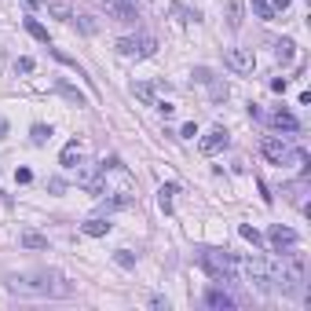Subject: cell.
I'll return each mask as SVG.
<instances>
[{
	"label": "cell",
	"mask_w": 311,
	"mask_h": 311,
	"mask_svg": "<svg viewBox=\"0 0 311 311\" xmlns=\"http://www.w3.org/2000/svg\"><path fill=\"white\" fill-rule=\"evenodd\" d=\"M81 231L88 238H103V235H110V224H106V216H92V220L81 224Z\"/></svg>",
	"instance_id": "12"
},
{
	"label": "cell",
	"mask_w": 311,
	"mask_h": 311,
	"mask_svg": "<svg viewBox=\"0 0 311 311\" xmlns=\"http://www.w3.org/2000/svg\"><path fill=\"white\" fill-rule=\"evenodd\" d=\"M227 15H231V19H227L231 29H238L242 26V4H238V0H231V4H227Z\"/></svg>",
	"instance_id": "22"
},
{
	"label": "cell",
	"mask_w": 311,
	"mask_h": 311,
	"mask_svg": "<svg viewBox=\"0 0 311 311\" xmlns=\"http://www.w3.org/2000/svg\"><path fill=\"white\" fill-rule=\"evenodd\" d=\"M48 139H52V128H48V124H33V143H37V147H44Z\"/></svg>",
	"instance_id": "25"
},
{
	"label": "cell",
	"mask_w": 311,
	"mask_h": 311,
	"mask_svg": "<svg viewBox=\"0 0 311 311\" xmlns=\"http://www.w3.org/2000/svg\"><path fill=\"white\" fill-rule=\"evenodd\" d=\"M15 180H19V183H29V180H33V172H29V168H19V172H15Z\"/></svg>",
	"instance_id": "31"
},
{
	"label": "cell",
	"mask_w": 311,
	"mask_h": 311,
	"mask_svg": "<svg viewBox=\"0 0 311 311\" xmlns=\"http://www.w3.org/2000/svg\"><path fill=\"white\" fill-rule=\"evenodd\" d=\"M235 268L242 271V278L245 282H253V286H260V289H268L271 286V260H263V256H242V260H235Z\"/></svg>",
	"instance_id": "2"
},
{
	"label": "cell",
	"mask_w": 311,
	"mask_h": 311,
	"mask_svg": "<svg viewBox=\"0 0 311 311\" xmlns=\"http://www.w3.org/2000/svg\"><path fill=\"white\" fill-rule=\"evenodd\" d=\"M77 183H81L88 194H103L106 191V168H103V161L99 165H81V168H77Z\"/></svg>",
	"instance_id": "4"
},
{
	"label": "cell",
	"mask_w": 311,
	"mask_h": 311,
	"mask_svg": "<svg viewBox=\"0 0 311 311\" xmlns=\"http://www.w3.org/2000/svg\"><path fill=\"white\" fill-rule=\"evenodd\" d=\"M73 19H77V29H81V33H96L99 29V22L92 19V15H73Z\"/></svg>",
	"instance_id": "21"
},
{
	"label": "cell",
	"mask_w": 311,
	"mask_h": 311,
	"mask_svg": "<svg viewBox=\"0 0 311 311\" xmlns=\"http://www.w3.org/2000/svg\"><path fill=\"white\" fill-rule=\"evenodd\" d=\"M48 15H52V19H59V22H73V8L66 4V0H52Z\"/></svg>",
	"instance_id": "15"
},
{
	"label": "cell",
	"mask_w": 311,
	"mask_h": 311,
	"mask_svg": "<svg viewBox=\"0 0 311 311\" xmlns=\"http://www.w3.org/2000/svg\"><path fill=\"white\" fill-rule=\"evenodd\" d=\"M180 194V187L176 183H165L161 191H158V205H161V212H172V198Z\"/></svg>",
	"instance_id": "16"
},
{
	"label": "cell",
	"mask_w": 311,
	"mask_h": 311,
	"mask_svg": "<svg viewBox=\"0 0 311 311\" xmlns=\"http://www.w3.org/2000/svg\"><path fill=\"white\" fill-rule=\"evenodd\" d=\"M22 4H26V8H44L48 0H22Z\"/></svg>",
	"instance_id": "33"
},
{
	"label": "cell",
	"mask_w": 311,
	"mask_h": 311,
	"mask_svg": "<svg viewBox=\"0 0 311 311\" xmlns=\"http://www.w3.org/2000/svg\"><path fill=\"white\" fill-rule=\"evenodd\" d=\"M238 235H242L245 242H253V245H263V238H260V231H256V227H249V224H242V227H238Z\"/></svg>",
	"instance_id": "23"
},
{
	"label": "cell",
	"mask_w": 311,
	"mask_h": 311,
	"mask_svg": "<svg viewBox=\"0 0 311 311\" xmlns=\"http://www.w3.org/2000/svg\"><path fill=\"white\" fill-rule=\"evenodd\" d=\"M15 70H19V73H33V59H29V55H22L19 62H15Z\"/></svg>",
	"instance_id": "28"
},
{
	"label": "cell",
	"mask_w": 311,
	"mask_h": 311,
	"mask_svg": "<svg viewBox=\"0 0 311 311\" xmlns=\"http://www.w3.org/2000/svg\"><path fill=\"white\" fill-rule=\"evenodd\" d=\"M55 88H59V92H62V96H66V99H70V103H77V106H84V103H88V99H84V96H81V92H77V88H70V84H66V81H59V84H55Z\"/></svg>",
	"instance_id": "20"
},
{
	"label": "cell",
	"mask_w": 311,
	"mask_h": 311,
	"mask_svg": "<svg viewBox=\"0 0 311 311\" xmlns=\"http://www.w3.org/2000/svg\"><path fill=\"white\" fill-rule=\"evenodd\" d=\"M198 263H201V271H205L212 282H220V286H224V282H235V275H238L235 260H231L227 253H212V249H209V253H201Z\"/></svg>",
	"instance_id": "1"
},
{
	"label": "cell",
	"mask_w": 311,
	"mask_h": 311,
	"mask_svg": "<svg viewBox=\"0 0 311 311\" xmlns=\"http://www.w3.org/2000/svg\"><path fill=\"white\" fill-rule=\"evenodd\" d=\"M117 55H124V59H150L154 52H158V37L154 33H136V37H121L117 44Z\"/></svg>",
	"instance_id": "3"
},
{
	"label": "cell",
	"mask_w": 311,
	"mask_h": 311,
	"mask_svg": "<svg viewBox=\"0 0 311 311\" xmlns=\"http://www.w3.org/2000/svg\"><path fill=\"white\" fill-rule=\"evenodd\" d=\"M205 304L216 307V311H231V307H235V297H231L227 289H209L205 293Z\"/></svg>",
	"instance_id": "10"
},
{
	"label": "cell",
	"mask_w": 311,
	"mask_h": 311,
	"mask_svg": "<svg viewBox=\"0 0 311 311\" xmlns=\"http://www.w3.org/2000/svg\"><path fill=\"white\" fill-rule=\"evenodd\" d=\"M253 11L260 15L263 22H271V19H275V11H271V4H268V0H253Z\"/></svg>",
	"instance_id": "24"
},
{
	"label": "cell",
	"mask_w": 311,
	"mask_h": 311,
	"mask_svg": "<svg viewBox=\"0 0 311 311\" xmlns=\"http://www.w3.org/2000/svg\"><path fill=\"white\" fill-rule=\"evenodd\" d=\"M275 55H278V62L286 66V62L297 59V44H293V40H278V44H275Z\"/></svg>",
	"instance_id": "18"
},
{
	"label": "cell",
	"mask_w": 311,
	"mask_h": 311,
	"mask_svg": "<svg viewBox=\"0 0 311 311\" xmlns=\"http://www.w3.org/2000/svg\"><path fill=\"white\" fill-rule=\"evenodd\" d=\"M209 77H212V73H209L205 66H198V70H194V81H198V84H205V81H209Z\"/></svg>",
	"instance_id": "30"
},
{
	"label": "cell",
	"mask_w": 311,
	"mask_h": 311,
	"mask_svg": "<svg viewBox=\"0 0 311 311\" xmlns=\"http://www.w3.org/2000/svg\"><path fill=\"white\" fill-rule=\"evenodd\" d=\"M26 33H29V37H37L40 44H48V29H44L37 19H26Z\"/></svg>",
	"instance_id": "19"
},
{
	"label": "cell",
	"mask_w": 311,
	"mask_h": 311,
	"mask_svg": "<svg viewBox=\"0 0 311 311\" xmlns=\"http://www.w3.org/2000/svg\"><path fill=\"white\" fill-rule=\"evenodd\" d=\"M180 136H183V139H194V136H198V124H194V121H187L183 128H180Z\"/></svg>",
	"instance_id": "29"
},
{
	"label": "cell",
	"mask_w": 311,
	"mask_h": 311,
	"mask_svg": "<svg viewBox=\"0 0 311 311\" xmlns=\"http://www.w3.org/2000/svg\"><path fill=\"white\" fill-rule=\"evenodd\" d=\"M268 242L278 249V253H282V249H297V231H293V227H282V224H275L271 231H268Z\"/></svg>",
	"instance_id": "7"
},
{
	"label": "cell",
	"mask_w": 311,
	"mask_h": 311,
	"mask_svg": "<svg viewBox=\"0 0 311 311\" xmlns=\"http://www.w3.org/2000/svg\"><path fill=\"white\" fill-rule=\"evenodd\" d=\"M117 22H136V0H103Z\"/></svg>",
	"instance_id": "8"
},
{
	"label": "cell",
	"mask_w": 311,
	"mask_h": 311,
	"mask_svg": "<svg viewBox=\"0 0 311 311\" xmlns=\"http://www.w3.org/2000/svg\"><path fill=\"white\" fill-rule=\"evenodd\" d=\"M260 154H263L271 165H286V161H289V143H286L282 136H263Z\"/></svg>",
	"instance_id": "5"
},
{
	"label": "cell",
	"mask_w": 311,
	"mask_h": 311,
	"mask_svg": "<svg viewBox=\"0 0 311 311\" xmlns=\"http://www.w3.org/2000/svg\"><path fill=\"white\" fill-rule=\"evenodd\" d=\"M286 8H289V0H275V8H271V11H286Z\"/></svg>",
	"instance_id": "34"
},
{
	"label": "cell",
	"mask_w": 311,
	"mask_h": 311,
	"mask_svg": "<svg viewBox=\"0 0 311 311\" xmlns=\"http://www.w3.org/2000/svg\"><path fill=\"white\" fill-rule=\"evenodd\" d=\"M132 96L143 103V106H158V99H154V88L143 84V81H136V84H132Z\"/></svg>",
	"instance_id": "17"
},
{
	"label": "cell",
	"mask_w": 311,
	"mask_h": 311,
	"mask_svg": "<svg viewBox=\"0 0 311 311\" xmlns=\"http://www.w3.org/2000/svg\"><path fill=\"white\" fill-rule=\"evenodd\" d=\"M150 304L158 307V311H168V300H165V297H150Z\"/></svg>",
	"instance_id": "32"
},
{
	"label": "cell",
	"mask_w": 311,
	"mask_h": 311,
	"mask_svg": "<svg viewBox=\"0 0 311 311\" xmlns=\"http://www.w3.org/2000/svg\"><path fill=\"white\" fill-rule=\"evenodd\" d=\"M77 161H81V143L73 139V143H66V147H62L59 165H62V168H77Z\"/></svg>",
	"instance_id": "14"
},
{
	"label": "cell",
	"mask_w": 311,
	"mask_h": 311,
	"mask_svg": "<svg viewBox=\"0 0 311 311\" xmlns=\"http://www.w3.org/2000/svg\"><path fill=\"white\" fill-rule=\"evenodd\" d=\"M19 245H22V249H48V235H40V231L26 227L22 235H19Z\"/></svg>",
	"instance_id": "11"
},
{
	"label": "cell",
	"mask_w": 311,
	"mask_h": 311,
	"mask_svg": "<svg viewBox=\"0 0 311 311\" xmlns=\"http://www.w3.org/2000/svg\"><path fill=\"white\" fill-rule=\"evenodd\" d=\"M268 121L275 124V128H282V132H297V128H300V121H297V117H293L289 110H275V114H271Z\"/></svg>",
	"instance_id": "13"
},
{
	"label": "cell",
	"mask_w": 311,
	"mask_h": 311,
	"mask_svg": "<svg viewBox=\"0 0 311 311\" xmlns=\"http://www.w3.org/2000/svg\"><path fill=\"white\" fill-rule=\"evenodd\" d=\"M224 62L235 73H253V66H256V55H253V48H227V55H224Z\"/></svg>",
	"instance_id": "6"
},
{
	"label": "cell",
	"mask_w": 311,
	"mask_h": 311,
	"mask_svg": "<svg viewBox=\"0 0 311 311\" xmlns=\"http://www.w3.org/2000/svg\"><path fill=\"white\" fill-rule=\"evenodd\" d=\"M114 260L121 263V268H136V256L128 253V249H117V253H114Z\"/></svg>",
	"instance_id": "26"
},
{
	"label": "cell",
	"mask_w": 311,
	"mask_h": 311,
	"mask_svg": "<svg viewBox=\"0 0 311 311\" xmlns=\"http://www.w3.org/2000/svg\"><path fill=\"white\" fill-rule=\"evenodd\" d=\"M227 143H231L227 132H224V128H212L209 136H201V154H209V158H212V154H220Z\"/></svg>",
	"instance_id": "9"
},
{
	"label": "cell",
	"mask_w": 311,
	"mask_h": 311,
	"mask_svg": "<svg viewBox=\"0 0 311 311\" xmlns=\"http://www.w3.org/2000/svg\"><path fill=\"white\" fill-rule=\"evenodd\" d=\"M205 84H209V92H212V99H216V103H220V99H227V84H212V77H209Z\"/></svg>",
	"instance_id": "27"
}]
</instances>
